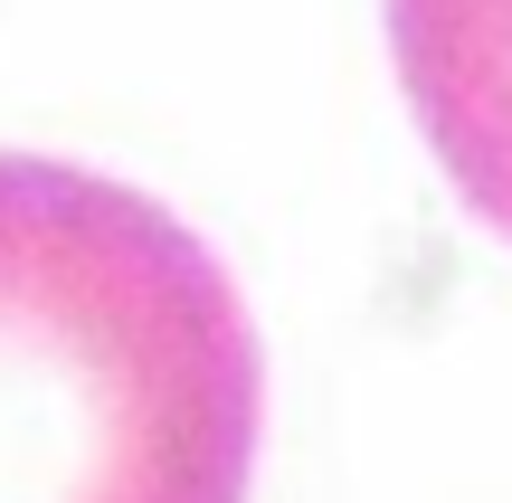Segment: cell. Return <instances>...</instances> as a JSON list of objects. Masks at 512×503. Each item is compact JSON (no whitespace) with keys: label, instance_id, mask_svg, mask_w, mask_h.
I'll use <instances>...</instances> for the list:
<instances>
[{"label":"cell","instance_id":"cell-1","mask_svg":"<svg viewBox=\"0 0 512 503\" xmlns=\"http://www.w3.org/2000/svg\"><path fill=\"white\" fill-rule=\"evenodd\" d=\"M256 428L228 266L143 190L0 152V503H247Z\"/></svg>","mask_w":512,"mask_h":503},{"label":"cell","instance_id":"cell-2","mask_svg":"<svg viewBox=\"0 0 512 503\" xmlns=\"http://www.w3.org/2000/svg\"><path fill=\"white\" fill-rule=\"evenodd\" d=\"M389 57L465 209L512 238V0H389Z\"/></svg>","mask_w":512,"mask_h":503}]
</instances>
